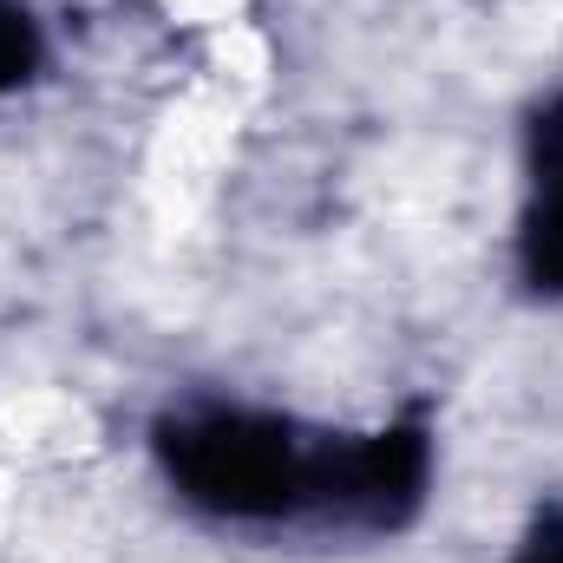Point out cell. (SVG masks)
Wrapping results in <instances>:
<instances>
[{
    "label": "cell",
    "instance_id": "obj_1",
    "mask_svg": "<svg viewBox=\"0 0 563 563\" xmlns=\"http://www.w3.org/2000/svg\"><path fill=\"white\" fill-rule=\"evenodd\" d=\"M164 472L177 478V492L217 518H295V511H321V459L328 445H301L288 420L269 413H236V407H210V413H184L157 432Z\"/></svg>",
    "mask_w": 563,
    "mask_h": 563
},
{
    "label": "cell",
    "instance_id": "obj_2",
    "mask_svg": "<svg viewBox=\"0 0 563 563\" xmlns=\"http://www.w3.org/2000/svg\"><path fill=\"white\" fill-rule=\"evenodd\" d=\"M426 465H432V452H426L420 426H387L374 439L328 445V459H321V511L347 518V525H367V531H394L420 505Z\"/></svg>",
    "mask_w": 563,
    "mask_h": 563
},
{
    "label": "cell",
    "instance_id": "obj_3",
    "mask_svg": "<svg viewBox=\"0 0 563 563\" xmlns=\"http://www.w3.org/2000/svg\"><path fill=\"white\" fill-rule=\"evenodd\" d=\"M531 177L538 203L525 217V282L563 295V99L531 125Z\"/></svg>",
    "mask_w": 563,
    "mask_h": 563
},
{
    "label": "cell",
    "instance_id": "obj_4",
    "mask_svg": "<svg viewBox=\"0 0 563 563\" xmlns=\"http://www.w3.org/2000/svg\"><path fill=\"white\" fill-rule=\"evenodd\" d=\"M33 59H40V33H33V20H26V7L0 0V92L20 86V79L33 73Z\"/></svg>",
    "mask_w": 563,
    "mask_h": 563
},
{
    "label": "cell",
    "instance_id": "obj_5",
    "mask_svg": "<svg viewBox=\"0 0 563 563\" xmlns=\"http://www.w3.org/2000/svg\"><path fill=\"white\" fill-rule=\"evenodd\" d=\"M518 563H563V511H551V518L531 531V544L518 551Z\"/></svg>",
    "mask_w": 563,
    "mask_h": 563
}]
</instances>
